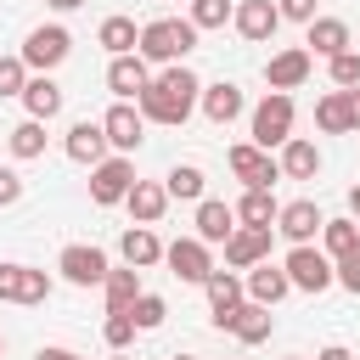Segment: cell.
<instances>
[{
    "label": "cell",
    "instance_id": "obj_34",
    "mask_svg": "<svg viewBox=\"0 0 360 360\" xmlns=\"http://www.w3.org/2000/svg\"><path fill=\"white\" fill-rule=\"evenodd\" d=\"M276 214H281V202H276L270 191H248V197L236 202V219H242V225H276Z\"/></svg>",
    "mask_w": 360,
    "mask_h": 360
},
{
    "label": "cell",
    "instance_id": "obj_12",
    "mask_svg": "<svg viewBox=\"0 0 360 360\" xmlns=\"http://www.w3.org/2000/svg\"><path fill=\"white\" fill-rule=\"evenodd\" d=\"M163 264L180 276V281H208L214 276V259H208V242H197V236H180V242H169L163 248Z\"/></svg>",
    "mask_w": 360,
    "mask_h": 360
},
{
    "label": "cell",
    "instance_id": "obj_38",
    "mask_svg": "<svg viewBox=\"0 0 360 360\" xmlns=\"http://www.w3.org/2000/svg\"><path fill=\"white\" fill-rule=\"evenodd\" d=\"M101 338H107L112 349H129V343H135V321H129V309H124V315H107V321H101Z\"/></svg>",
    "mask_w": 360,
    "mask_h": 360
},
{
    "label": "cell",
    "instance_id": "obj_32",
    "mask_svg": "<svg viewBox=\"0 0 360 360\" xmlns=\"http://www.w3.org/2000/svg\"><path fill=\"white\" fill-rule=\"evenodd\" d=\"M96 39H101V45L112 51V56H135V39H141V28H135L129 17H107Z\"/></svg>",
    "mask_w": 360,
    "mask_h": 360
},
{
    "label": "cell",
    "instance_id": "obj_41",
    "mask_svg": "<svg viewBox=\"0 0 360 360\" xmlns=\"http://www.w3.org/2000/svg\"><path fill=\"white\" fill-rule=\"evenodd\" d=\"M281 22H315V0H276Z\"/></svg>",
    "mask_w": 360,
    "mask_h": 360
},
{
    "label": "cell",
    "instance_id": "obj_4",
    "mask_svg": "<svg viewBox=\"0 0 360 360\" xmlns=\"http://www.w3.org/2000/svg\"><path fill=\"white\" fill-rule=\"evenodd\" d=\"M292 141V96L270 90L259 107H253V146L270 152V146H287Z\"/></svg>",
    "mask_w": 360,
    "mask_h": 360
},
{
    "label": "cell",
    "instance_id": "obj_18",
    "mask_svg": "<svg viewBox=\"0 0 360 360\" xmlns=\"http://www.w3.org/2000/svg\"><path fill=\"white\" fill-rule=\"evenodd\" d=\"M202 287H208V309H214V326H225V321H231V309H242V304H248V292H242V276H231V270H214Z\"/></svg>",
    "mask_w": 360,
    "mask_h": 360
},
{
    "label": "cell",
    "instance_id": "obj_7",
    "mask_svg": "<svg viewBox=\"0 0 360 360\" xmlns=\"http://www.w3.org/2000/svg\"><path fill=\"white\" fill-rule=\"evenodd\" d=\"M56 270H62L73 287H101L112 264H107V253H101V248H90V242H68V248H62V259H56Z\"/></svg>",
    "mask_w": 360,
    "mask_h": 360
},
{
    "label": "cell",
    "instance_id": "obj_24",
    "mask_svg": "<svg viewBox=\"0 0 360 360\" xmlns=\"http://www.w3.org/2000/svg\"><path fill=\"white\" fill-rule=\"evenodd\" d=\"M118 253H124V264H129V270H146V264H158V259H163V242H158V231H152V225H129V231H124V242H118Z\"/></svg>",
    "mask_w": 360,
    "mask_h": 360
},
{
    "label": "cell",
    "instance_id": "obj_5",
    "mask_svg": "<svg viewBox=\"0 0 360 360\" xmlns=\"http://www.w3.org/2000/svg\"><path fill=\"white\" fill-rule=\"evenodd\" d=\"M225 163H231V174H236V180H248V191H270V186L281 180V163H276L270 152H259L253 141L231 146V158H225Z\"/></svg>",
    "mask_w": 360,
    "mask_h": 360
},
{
    "label": "cell",
    "instance_id": "obj_13",
    "mask_svg": "<svg viewBox=\"0 0 360 360\" xmlns=\"http://www.w3.org/2000/svg\"><path fill=\"white\" fill-rule=\"evenodd\" d=\"M270 259V225H236L225 242V264L231 270H253Z\"/></svg>",
    "mask_w": 360,
    "mask_h": 360
},
{
    "label": "cell",
    "instance_id": "obj_28",
    "mask_svg": "<svg viewBox=\"0 0 360 360\" xmlns=\"http://www.w3.org/2000/svg\"><path fill=\"white\" fill-rule=\"evenodd\" d=\"M101 292H107V315H124L135 298H141V270H107V281H101Z\"/></svg>",
    "mask_w": 360,
    "mask_h": 360
},
{
    "label": "cell",
    "instance_id": "obj_35",
    "mask_svg": "<svg viewBox=\"0 0 360 360\" xmlns=\"http://www.w3.org/2000/svg\"><path fill=\"white\" fill-rule=\"evenodd\" d=\"M231 11H236V0H191V17H186V22L202 34V28H225Z\"/></svg>",
    "mask_w": 360,
    "mask_h": 360
},
{
    "label": "cell",
    "instance_id": "obj_27",
    "mask_svg": "<svg viewBox=\"0 0 360 360\" xmlns=\"http://www.w3.org/2000/svg\"><path fill=\"white\" fill-rule=\"evenodd\" d=\"M315 169H321V152H315V141L292 135V141L281 146V174H287V180H315Z\"/></svg>",
    "mask_w": 360,
    "mask_h": 360
},
{
    "label": "cell",
    "instance_id": "obj_25",
    "mask_svg": "<svg viewBox=\"0 0 360 360\" xmlns=\"http://www.w3.org/2000/svg\"><path fill=\"white\" fill-rule=\"evenodd\" d=\"M197 101H202V112H208L214 124H231V118H242V107H248V101H242V90H236L231 79L202 84V96H197Z\"/></svg>",
    "mask_w": 360,
    "mask_h": 360
},
{
    "label": "cell",
    "instance_id": "obj_47",
    "mask_svg": "<svg viewBox=\"0 0 360 360\" xmlns=\"http://www.w3.org/2000/svg\"><path fill=\"white\" fill-rule=\"evenodd\" d=\"M349 219H354V225H360V186H354V191H349Z\"/></svg>",
    "mask_w": 360,
    "mask_h": 360
},
{
    "label": "cell",
    "instance_id": "obj_23",
    "mask_svg": "<svg viewBox=\"0 0 360 360\" xmlns=\"http://www.w3.org/2000/svg\"><path fill=\"white\" fill-rule=\"evenodd\" d=\"M236 231V208H225L219 197H202L197 202V242H231Z\"/></svg>",
    "mask_w": 360,
    "mask_h": 360
},
{
    "label": "cell",
    "instance_id": "obj_44",
    "mask_svg": "<svg viewBox=\"0 0 360 360\" xmlns=\"http://www.w3.org/2000/svg\"><path fill=\"white\" fill-rule=\"evenodd\" d=\"M315 360H354V354H349V349H343V343H326V349H321V354H315Z\"/></svg>",
    "mask_w": 360,
    "mask_h": 360
},
{
    "label": "cell",
    "instance_id": "obj_6",
    "mask_svg": "<svg viewBox=\"0 0 360 360\" xmlns=\"http://www.w3.org/2000/svg\"><path fill=\"white\" fill-rule=\"evenodd\" d=\"M129 186H135V163H129V158H101V163L90 169V202H101V208L124 202Z\"/></svg>",
    "mask_w": 360,
    "mask_h": 360
},
{
    "label": "cell",
    "instance_id": "obj_3",
    "mask_svg": "<svg viewBox=\"0 0 360 360\" xmlns=\"http://www.w3.org/2000/svg\"><path fill=\"white\" fill-rule=\"evenodd\" d=\"M68 51H73V34L62 28V22H39L28 39H22V68H34V73H51V68H62L68 62Z\"/></svg>",
    "mask_w": 360,
    "mask_h": 360
},
{
    "label": "cell",
    "instance_id": "obj_10",
    "mask_svg": "<svg viewBox=\"0 0 360 360\" xmlns=\"http://www.w3.org/2000/svg\"><path fill=\"white\" fill-rule=\"evenodd\" d=\"M321 225H326V214H321L309 197H298V202H281V214H276V225H270V231H281L292 248H309V242L321 236Z\"/></svg>",
    "mask_w": 360,
    "mask_h": 360
},
{
    "label": "cell",
    "instance_id": "obj_42",
    "mask_svg": "<svg viewBox=\"0 0 360 360\" xmlns=\"http://www.w3.org/2000/svg\"><path fill=\"white\" fill-rule=\"evenodd\" d=\"M17 197H22V174L17 169H0V208H11Z\"/></svg>",
    "mask_w": 360,
    "mask_h": 360
},
{
    "label": "cell",
    "instance_id": "obj_20",
    "mask_svg": "<svg viewBox=\"0 0 360 360\" xmlns=\"http://www.w3.org/2000/svg\"><path fill=\"white\" fill-rule=\"evenodd\" d=\"M22 107H28V118L51 124V118L62 112V84H56L51 73H34V79L22 84Z\"/></svg>",
    "mask_w": 360,
    "mask_h": 360
},
{
    "label": "cell",
    "instance_id": "obj_1",
    "mask_svg": "<svg viewBox=\"0 0 360 360\" xmlns=\"http://www.w3.org/2000/svg\"><path fill=\"white\" fill-rule=\"evenodd\" d=\"M197 96H202V79H197L186 62H174V68H163V73L135 96V112L152 118V124H186L191 107H197Z\"/></svg>",
    "mask_w": 360,
    "mask_h": 360
},
{
    "label": "cell",
    "instance_id": "obj_51",
    "mask_svg": "<svg viewBox=\"0 0 360 360\" xmlns=\"http://www.w3.org/2000/svg\"><path fill=\"white\" fill-rule=\"evenodd\" d=\"M112 360H124V354H112Z\"/></svg>",
    "mask_w": 360,
    "mask_h": 360
},
{
    "label": "cell",
    "instance_id": "obj_26",
    "mask_svg": "<svg viewBox=\"0 0 360 360\" xmlns=\"http://www.w3.org/2000/svg\"><path fill=\"white\" fill-rule=\"evenodd\" d=\"M225 332H231L236 343H264V338H270V309H264V304H242V309H231Z\"/></svg>",
    "mask_w": 360,
    "mask_h": 360
},
{
    "label": "cell",
    "instance_id": "obj_29",
    "mask_svg": "<svg viewBox=\"0 0 360 360\" xmlns=\"http://www.w3.org/2000/svg\"><path fill=\"white\" fill-rule=\"evenodd\" d=\"M315 124H321L326 135H349V129H354L349 90H332V96H321V101H315Z\"/></svg>",
    "mask_w": 360,
    "mask_h": 360
},
{
    "label": "cell",
    "instance_id": "obj_2",
    "mask_svg": "<svg viewBox=\"0 0 360 360\" xmlns=\"http://www.w3.org/2000/svg\"><path fill=\"white\" fill-rule=\"evenodd\" d=\"M191 45H197V28H191L186 17H158V22L141 28L135 56H141V62H158V68H174V62H186Z\"/></svg>",
    "mask_w": 360,
    "mask_h": 360
},
{
    "label": "cell",
    "instance_id": "obj_9",
    "mask_svg": "<svg viewBox=\"0 0 360 360\" xmlns=\"http://www.w3.org/2000/svg\"><path fill=\"white\" fill-rule=\"evenodd\" d=\"M51 276L34 264H0V304H45Z\"/></svg>",
    "mask_w": 360,
    "mask_h": 360
},
{
    "label": "cell",
    "instance_id": "obj_31",
    "mask_svg": "<svg viewBox=\"0 0 360 360\" xmlns=\"http://www.w3.org/2000/svg\"><path fill=\"white\" fill-rule=\"evenodd\" d=\"M6 146H11V158H22V163L39 158V152H45V124H39V118L11 124V129H6Z\"/></svg>",
    "mask_w": 360,
    "mask_h": 360
},
{
    "label": "cell",
    "instance_id": "obj_37",
    "mask_svg": "<svg viewBox=\"0 0 360 360\" xmlns=\"http://www.w3.org/2000/svg\"><path fill=\"white\" fill-rule=\"evenodd\" d=\"M326 68H332V84H338V90H354V84H360V51H354V45L338 51Z\"/></svg>",
    "mask_w": 360,
    "mask_h": 360
},
{
    "label": "cell",
    "instance_id": "obj_8",
    "mask_svg": "<svg viewBox=\"0 0 360 360\" xmlns=\"http://www.w3.org/2000/svg\"><path fill=\"white\" fill-rule=\"evenodd\" d=\"M281 270H287V281H292L298 292H326V287H332V259H326L321 248H292V253L281 259Z\"/></svg>",
    "mask_w": 360,
    "mask_h": 360
},
{
    "label": "cell",
    "instance_id": "obj_14",
    "mask_svg": "<svg viewBox=\"0 0 360 360\" xmlns=\"http://www.w3.org/2000/svg\"><path fill=\"white\" fill-rule=\"evenodd\" d=\"M309 68H315V56L304 51V45H287V51H276L270 56V68H264V79H270V90H298L304 79H309Z\"/></svg>",
    "mask_w": 360,
    "mask_h": 360
},
{
    "label": "cell",
    "instance_id": "obj_48",
    "mask_svg": "<svg viewBox=\"0 0 360 360\" xmlns=\"http://www.w3.org/2000/svg\"><path fill=\"white\" fill-rule=\"evenodd\" d=\"M0 360H6V338H0Z\"/></svg>",
    "mask_w": 360,
    "mask_h": 360
},
{
    "label": "cell",
    "instance_id": "obj_16",
    "mask_svg": "<svg viewBox=\"0 0 360 360\" xmlns=\"http://www.w3.org/2000/svg\"><path fill=\"white\" fill-rule=\"evenodd\" d=\"M231 22H236V34H242V39L264 45V39L281 28V11H276V0H242V6L231 11Z\"/></svg>",
    "mask_w": 360,
    "mask_h": 360
},
{
    "label": "cell",
    "instance_id": "obj_19",
    "mask_svg": "<svg viewBox=\"0 0 360 360\" xmlns=\"http://www.w3.org/2000/svg\"><path fill=\"white\" fill-rule=\"evenodd\" d=\"M309 28V39H304V51L309 56H338V51H349V22L343 17H315V22H304Z\"/></svg>",
    "mask_w": 360,
    "mask_h": 360
},
{
    "label": "cell",
    "instance_id": "obj_21",
    "mask_svg": "<svg viewBox=\"0 0 360 360\" xmlns=\"http://www.w3.org/2000/svg\"><path fill=\"white\" fill-rule=\"evenodd\" d=\"M68 158L73 163H101L107 158V135H101V118H79L73 129H68Z\"/></svg>",
    "mask_w": 360,
    "mask_h": 360
},
{
    "label": "cell",
    "instance_id": "obj_17",
    "mask_svg": "<svg viewBox=\"0 0 360 360\" xmlns=\"http://www.w3.org/2000/svg\"><path fill=\"white\" fill-rule=\"evenodd\" d=\"M146 84H152V73H146L141 56H112V62H107V90H112L118 101H135Z\"/></svg>",
    "mask_w": 360,
    "mask_h": 360
},
{
    "label": "cell",
    "instance_id": "obj_36",
    "mask_svg": "<svg viewBox=\"0 0 360 360\" xmlns=\"http://www.w3.org/2000/svg\"><path fill=\"white\" fill-rule=\"evenodd\" d=\"M163 315H169V304H163L158 292H141V298L129 304V321H135V332H158V326H163Z\"/></svg>",
    "mask_w": 360,
    "mask_h": 360
},
{
    "label": "cell",
    "instance_id": "obj_43",
    "mask_svg": "<svg viewBox=\"0 0 360 360\" xmlns=\"http://www.w3.org/2000/svg\"><path fill=\"white\" fill-rule=\"evenodd\" d=\"M34 360H84V354H73V349H62V343H45Z\"/></svg>",
    "mask_w": 360,
    "mask_h": 360
},
{
    "label": "cell",
    "instance_id": "obj_22",
    "mask_svg": "<svg viewBox=\"0 0 360 360\" xmlns=\"http://www.w3.org/2000/svg\"><path fill=\"white\" fill-rule=\"evenodd\" d=\"M124 208L135 214V225H158V219H163V208H169V191H163L158 180H135V186H129V197H124Z\"/></svg>",
    "mask_w": 360,
    "mask_h": 360
},
{
    "label": "cell",
    "instance_id": "obj_50",
    "mask_svg": "<svg viewBox=\"0 0 360 360\" xmlns=\"http://www.w3.org/2000/svg\"><path fill=\"white\" fill-rule=\"evenodd\" d=\"M292 360H304V354H292Z\"/></svg>",
    "mask_w": 360,
    "mask_h": 360
},
{
    "label": "cell",
    "instance_id": "obj_46",
    "mask_svg": "<svg viewBox=\"0 0 360 360\" xmlns=\"http://www.w3.org/2000/svg\"><path fill=\"white\" fill-rule=\"evenodd\" d=\"M45 6H51V11H79L84 0H45Z\"/></svg>",
    "mask_w": 360,
    "mask_h": 360
},
{
    "label": "cell",
    "instance_id": "obj_49",
    "mask_svg": "<svg viewBox=\"0 0 360 360\" xmlns=\"http://www.w3.org/2000/svg\"><path fill=\"white\" fill-rule=\"evenodd\" d=\"M169 360H191V354H169Z\"/></svg>",
    "mask_w": 360,
    "mask_h": 360
},
{
    "label": "cell",
    "instance_id": "obj_30",
    "mask_svg": "<svg viewBox=\"0 0 360 360\" xmlns=\"http://www.w3.org/2000/svg\"><path fill=\"white\" fill-rule=\"evenodd\" d=\"M163 191H169V197H180V202H202L208 180H202V169H197V163H174V169L163 174Z\"/></svg>",
    "mask_w": 360,
    "mask_h": 360
},
{
    "label": "cell",
    "instance_id": "obj_40",
    "mask_svg": "<svg viewBox=\"0 0 360 360\" xmlns=\"http://www.w3.org/2000/svg\"><path fill=\"white\" fill-rule=\"evenodd\" d=\"M332 281H338V287H349V292L360 298V248H354V253H343V259H332Z\"/></svg>",
    "mask_w": 360,
    "mask_h": 360
},
{
    "label": "cell",
    "instance_id": "obj_39",
    "mask_svg": "<svg viewBox=\"0 0 360 360\" xmlns=\"http://www.w3.org/2000/svg\"><path fill=\"white\" fill-rule=\"evenodd\" d=\"M22 84H28L22 56H0V96H22Z\"/></svg>",
    "mask_w": 360,
    "mask_h": 360
},
{
    "label": "cell",
    "instance_id": "obj_33",
    "mask_svg": "<svg viewBox=\"0 0 360 360\" xmlns=\"http://www.w3.org/2000/svg\"><path fill=\"white\" fill-rule=\"evenodd\" d=\"M321 242H326V259H343V253L360 248V225L354 219H326L321 225Z\"/></svg>",
    "mask_w": 360,
    "mask_h": 360
},
{
    "label": "cell",
    "instance_id": "obj_11",
    "mask_svg": "<svg viewBox=\"0 0 360 360\" xmlns=\"http://www.w3.org/2000/svg\"><path fill=\"white\" fill-rule=\"evenodd\" d=\"M101 135H107V146H112L118 158H129V152L141 146V135H146V118H141L129 101H112L107 118H101Z\"/></svg>",
    "mask_w": 360,
    "mask_h": 360
},
{
    "label": "cell",
    "instance_id": "obj_45",
    "mask_svg": "<svg viewBox=\"0 0 360 360\" xmlns=\"http://www.w3.org/2000/svg\"><path fill=\"white\" fill-rule=\"evenodd\" d=\"M349 112H354V129H360V84L349 90Z\"/></svg>",
    "mask_w": 360,
    "mask_h": 360
},
{
    "label": "cell",
    "instance_id": "obj_15",
    "mask_svg": "<svg viewBox=\"0 0 360 360\" xmlns=\"http://www.w3.org/2000/svg\"><path fill=\"white\" fill-rule=\"evenodd\" d=\"M242 292H248V304H264V309H270V304H281V298L292 292V281H287L281 264L264 259V264H253V270L242 276Z\"/></svg>",
    "mask_w": 360,
    "mask_h": 360
}]
</instances>
